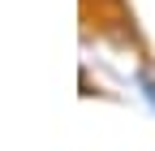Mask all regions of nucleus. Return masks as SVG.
Wrapping results in <instances>:
<instances>
[{
	"label": "nucleus",
	"instance_id": "1",
	"mask_svg": "<svg viewBox=\"0 0 155 151\" xmlns=\"http://www.w3.org/2000/svg\"><path fill=\"white\" fill-rule=\"evenodd\" d=\"M142 95H147V99H151V108H155V82H151V78H142Z\"/></svg>",
	"mask_w": 155,
	"mask_h": 151
}]
</instances>
